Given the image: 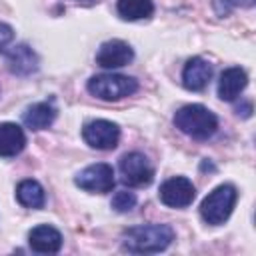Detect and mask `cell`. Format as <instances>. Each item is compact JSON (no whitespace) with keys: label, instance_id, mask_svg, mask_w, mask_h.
I'll return each instance as SVG.
<instances>
[{"label":"cell","instance_id":"obj_1","mask_svg":"<svg viewBox=\"0 0 256 256\" xmlns=\"http://www.w3.org/2000/svg\"><path fill=\"white\" fill-rule=\"evenodd\" d=\"M174 240V230L168 224H142L124 230L122 246L132 254H156L166 250Z\"/></svg>","mask_w":256,"mask_h":256},{"label":"cell","instance_id":"obj_2","mask_svg":"<svg viewBox=\"0 0 256 256\" xmlns=\"http://www.w3.org/2000/svg\"><path fill=\"white\" fill-rule=\"evenodd\" d=\"M174 126L196 140L210 138L218 128V118L202 104H186L174 114Z\"/></svg>","mask_w":256,"mask_h":256},{"label":"cell","instance_id":"obj_3","mask_svg":"<svg viewBox=\"0 0 256 256\" xmlns=\"http://www.w3.org/2000/svg\"><path fill=\"white\" fill-rule=\"evenodd\" d=\"M238 200V192L232 184H220L216 186L200 204V216L206 224L210 226H218V224H224L232 210H234V204Z\"/></svg>","mask_w":256,"mask_h":256},{"label":"cell","instance_id":"obj_4","mask_svg":"<svg viewBox=\"0 0 256 256\" xmlns=\"http://www.w3.org/2000/svg\"><path fill=\"white\" fill-rule=\"evenodd\" d=\"M86 88L92 96L100 100L116 102L126 96H132L138 90V82L136 78L124 76V74H98L88 80Z\"/></svg>","mask_w":256,"mask_h":256},{"label":"cell","instance_id":"obj_5","mask_svg":"<svg viewBox=\"0 0 256 256\" xmlns=\"http://www.w3.org/2000/svg\"><path fill=\"white\" fill-rule=\"evenodd\" d=\"M120 178L128 186H148L154 180V168L142 152H128L118 162Z\"/></svg>","mask_w":256,"mask_h":256},{"label":"cell","instance_id":"obj_6","mask_svg":"<svg viewBox=\"0 0 256 256\" xmlns=\"http://www.w3.org/2000/svg\"><path fill=\"white\" fill-rule=\"evenodd\" d=\"M76 186H80L86 192H96V194H104L110 192L114 188V168L106 162H98V164H90L86 166L78 176H76Z\"/></svg>","mask_w":256,"mask_h":256},{"label":"cell","instance_id":"obj_7","mask_svg":"<svg viewBox=\"0 0 256 256\" xmlns=\"http://www.w3.org/2000/svg\"><path fill=\"white\" fill-rule=\"evenodd\" d=\"M82 138L90 148L96 150H112L118 146L120 140V128L110 120H92L84 124Z\"/></svg>","mask_w":256,"mask_h":256},{"label":"cell","instance_id":"obj_8","mask_svg":"<svg viewBox=\"0 0 256 256\" xmlns=\"http://www.w3.org/2000/svg\"><path fill=\"white\" fill-rule=\"evenodd\" d=\"M158 196H160L162 204H166L170 208H186L192 204V200L196 196V188L188 178L174 176V178H168L166 182H162Z\"/></svg>","mask_w":256,"mask_h":256},{"label":"cell","instance_id":"obj_9","mask_svg":"<svg viewBox=\"0 0 256 256\" xmlns=\"http://www.w3.org/2000/svg\"><path fill=\"white\" fill-rule=\"evenodd\" d=\"M132 58H134V50L124 40H106L100 44V48L96 52V64L106 70L122 68V66L130 64Z\"/></svg>","mask_w":256,"mask_h":256},{"label":"cell","instance_id":"obj_10","mask_svg":"<svg viewBox=\"0 0 256 256\" xmlns=\"http://www.w3.org/2000/svg\"><path fill=\"white\" fill-rule=\"evenodd\" d=\"M38 54L28 44H16L6 50V66L16 76H30L38 70Z\"/></svg>","mask_w":256,"mask_h":256},{"label":"cell","instance_id":"obj_11","mask_svg":"<svg viewBox=\"0 0 256 256\" xmlns=\"http://www.w3.org/2000/svg\"><path fill=\"white\" fill-rule=\"evenodd\" d=\"M212 78V64L206 62L204 58L200 56H194L190 58L186 64H184V70H182V84L186 90H192V92H200L208 86Z\"/></svg>","mask_w":256,"mask_h":256},{"label":"cell","instance_id":"obj_12","mask_svg":"<svg viewBox=\"0 0 256 256\" xmlns=\"http://www.w3.org/2000/svg\"><path fill=\"white\" fill-rule=\"evenodd\" d=\"M28 244L38 254H56L62 248V234L48 224H40L30 230Z\"/></svg>","mask_w":256,"mask_h":256},{"label":"cell","instance_id":"obj_13","mask_svg":"<svg viewBox=\"0 0 256 256\" xmlns=\"http://www.w3.org/2000/svg\"><path fill=\"white\" fill-rule=\"evenodd\" d=\"M246 84H248V76L240 66L226 68L218 80V96L226 102H232L246 88Z\"/></svg>","mask_w":256,"mask_h":256},{"label":"cell","instance_id":"obj_14","mask_svg":"<svg viewBox=\"0 0 256 256\" xmlns=\"http://www.w3.org/2000/svg\"><path fill=\"white\" fill-rule=\"evenodd\" d=\"M26 146V134L24 130L14 122H2L0 124V156L12 158L18 156Z\"/></svg>","mask_w":256,"mask_h":256},{"label":"cell","instance_id":"obj_15","mask_svg":"<svg viewBox=\"0 0 256 256\" xmlns=\"http://www.w3.org/2000/svg\"><path fill=\"white\" fill-rule=\"evenodd\" d=\"M54 120H56V108L50 102H36L32 106H28L22 116V122L30 130H44Z\"/></svg>","mask_w":256,"mask_h":256},{"label":"cell","instance_id":"obj_16","mask_svg":"<svg viewBox=\"0 0 256 256\" xmlns=\"http://www.w3.org/2000/svg\"><path fill=\"white\" fill-rule=\"evenodd\" d=\"M16 200L24 206V208H42L44 202H46V194H44V188L40 186V182L36 180H22L18 186H16Z\"/></svg>","mask_w":256,"mask_h":256},{"label":"cell","instance_id":"obj_17","mask_svg":"<svg viewBox=\"0 0 256 256\" xmlns=\"http://www.w3.org/2000/svg\"><path fill=\"white\" fill-rule=\"evenodd\" d=\"M116 10L124 20H144L152 16L154 4L152 0H118Z\"/></svg>","mask_w":256,"mask_h":256},{"label":"cell","instance_id":"obj_18","mask_svg":"<svg viewBox=\"0 0 256 256\" xmlns=\"http://www.w3.org/2000/svg\"><path fill=\"white\" fill-rule=\"evenodd\" d=\"M136 206V194L130 190H120L112 198V208L116 212H130Z\"/></svg>","mask_w":256,"mask_h":256},{"label":"cell","instance_id":"obj_19","mask_svg":"<svg viewBox=\"0 0 256 256\" xmlns=\"http://www.w3.org/2000/svg\"><path fill=\"white\" fill-rule=\"evenodd\" d=\"M252 4H254V0H212V6L218 16L230 14L236 6H252Z\"/></svg>","mask_w":256,"mask_h":256},{"label":"cell","instance_id":"obj_20","mask_svg":"<svg viewBox=\"0 0 256 256\" xmlns=\"http://www.w3.org/2000/svg\"><path fill=\"white\" fill-rule=\"evenodd\" d=\"M12 38H14L12 26H8L6 22H0V52L8 46V42H12Z\"/></svg>","mask_w":256,"mask_h":256},{"label":"cell","instance_id":"obj_21","mask_svg":"<svg viewBox=\"0 0 256 256\" xmlns=\"http://www.w3.org/2000/svg\"><path fill=\"white\" fill-rule=\"evenodd\" d=\"M76 2H82V4H94L96 0H76Z\"/></svg>","mask_w":256,"mask_h":256}]
</instances>
